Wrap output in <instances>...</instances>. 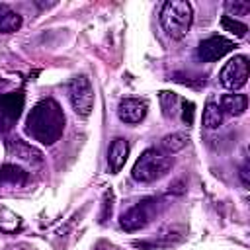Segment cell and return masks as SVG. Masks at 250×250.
Listing matches in <instances>:
<instances>
[{"label": "cell", "mask_w": 250, "mask_h": 250, "mask_svg": "<svg viewBox=\"0 0 250 250\" xmlns=\"http://www.w3.org/2000/svg\"><path fill=\"white\" fill-rule=\"evenodd\" d=\"M193 21V8L186 0H168L160 10V25L172 39H182Z\"/></svg>", "instance_id": "7a4b0ae2"}, {"label": "cell", "mask_w": 250, "mask_h": 250, "mask_svg": "<svg viewBox=\"0 0 250 250\" xmlns=\"http://www.w3.org/2000/svg\"><path fill=\"white\" fill-rule=\"evenodd\" d=\"M221 111L227 115H242L248 107V98L244 94H225L221 98Z\"/></svg>", "instance_id": "4fadbf2b"}, {"label": "cell", "mask_w": 250, "mask_h": 250, "mask_svg": "<svg viewBox=\"0 0 250 250\" xmlns=\"http://www.w3.org/2000/svg\"><path fill=\"white\" fill-rule=\"evenodd\" d=\"M8 148H10V152H12L14 156H18L21 162H27V164H31V166H39L41 160H43V156H41V152H39L37 148H33L31 145H27V143H23V141H20V139L10 141V143H8Z\"/></svg>", "instance_id": "8fae6325"}, {"label": "cell", "mask_w": 250, "mask_h": 250, "mask_svg": "<svg viewBox=\"0 0 250 250\" xmlns=\"http://www.w3.org/2000/svg\"><path fill=\"white\" fill-rule=\"evenodd\" d=\"M178 96L172 94V92H160V107H162V113L166 117H174L178 113Z\"/></svg>", "instance_id": "ac0fdd59"}, {"label": "cell", "mask_w": 250, "mask_h": 250, "mask_svg": "<svg viewBox=\"0 0 250 250\" xmlns=\"http://www.w3.org/2000/svg\"><path fill=\"white\" fill-rule=\"evenodd\" d=\"M182 238H184V232H176V229H170V230H162L156 238L135 240L133 246L143 248V250H158V248H164V246H172V244L180 242Z\"/></svg>", "instance_id": "30bf717a"}, {"label": "cell", "mask_w": 250, "mask_h": 250, "mask_svg": "<svg viewBox=\"0 0 250 250\" xmlns=\"http://www.w3.org/2000/svg\"><path fill=\"white\" fill-rule=\"evenodd\" d=\"M221 25H223L227 31L234 33L236 37H244L246 31H248L246 23H242V21H238V20H234V18H229V16H223V18H221Z\"/></svg>", "instance_id": "d6986e66"}, {"label": "cell", "mask_w": 250, "mask_h": 250, "mask_svg": "<svg viewBox=\"0 0 250 250\" xmlns=\"http://www.w3.org/2000/svg\"><path fill=\"white\" fill-rule=\"evenodd\" d=\"M64 131V113L61 105L53 100H41L27 115L25 121V133L39 141L41 145H53L62 137Z\"/></svg>", "instance_id": "6da1fadb"}, {"label": "cell", "mask_w": 250, "mask_h": 250, "mask_svg": "<svg viewBox=\"0 0 250 250\" xmlns=\"http://www.w3.org/2000/svg\"><path fill=\"white\" fill-rule=\"evenodd\" d=\"M234 49V41H230L229 37L223 35H211L207 39H203L197 45V59L203 62H213L223 59L227 53H230Z\"/></svg>", "instance_id": "52a82bcc"}, {"label": "cell", "mask_w": 250, "mask_h": 250, "mask_svg": "<svg viewBox=\"0 0 250 250\" xmlns=\"http://www.w3.org/2000/svg\"><path fill=\"white\" fill-rule=\"evenodd\" d=\"M240 178H242V186H246L248 188V164H244L242 168H240Z\"/></svg>", "instance_id": "7402d4cb"}, {"label": "cell", "mask_w": 250, "mask_h": 250, "mask_svg": "<svg viewBox=\"0 0 250 250\" xmlns=\"http://www.w3.org/2000/svg\"><path fill=\"white\" fill-rule=\"evenodd\" d=\"M182 119H184V123H188V125H191V121H193V104L191 102H182Z\"/></svg>", "instance_id": "44dd1931"}, {"label": "cell", "mask_w": 250, "mask_h": 250, "mask_svg": "<svg viewBox=\"0 0 250 250\" xmlns=\"http://www.w3.org/2000/svg\"><path fill=\"white\" fill-rule=\"evenodd\" d=\"M164 209V201L160 197H143L135 205H131L127 211H123L119 225L127 232H135L150 225Z\"/></svg>", "instance_id": "277c9868"}, {"label": "cell", "mask_w": 250, "mask_h": 250, "mask_svg": "<svg viewBox=\"0 0 250 250\" xmlns=\"http://www.w3.org/2000/svg\"><path fill=\"white\" fill-rule=\"evenodd\" d=\"M68 98L72 109L80 117H88L94 107V86L86 74H78L68 82Z\"/></svg>", "instance_id": "5b68a950"}, {"label": "cell", "mask_w": 250, "mask_h": 250, "mask_svg": "<svg viewBox=\"0 0 250 250\" xmlns=\"http://www.w3.org/2000/svg\"><path fill=\"white\" fill-rule=\"evenodd\" d=\"M225 10H227V16L229 18H234V16H246L250 12V2H242V0H229L225 2Z\"/></svg>", "instance_id": "ffe728a7"}, {"label": "cell", "mask_w": 250, "mask_h": 250, "mask_svg": "<svg viewBox=\"0 0 250 250\" xmlns=\"http://www.w3.org/2000/svg\"><path fill=\"white\" fill-rule=\"evenodd\" d=\"M21 27V16L10 6L0 4V33H14Z\"/></svg>", "instance_id": "5bb4252c"}, {"label": "cell", "mask_w": 250, "mask_h": 250, "mask_svg": "<svg viewBox=\"0 0 250 250\" xmlns=\"http://www.w3.org/2000/svg\"><path fill=\"white\" fill-rule=\"evenodd\" d=\"M188 141H189V137H188L186 133H182V131L170 133V135H166V137L160 141V150L166 152V154H174V152L182 150V148L188 145Z\"/></svg>", "instance_id": "2e32d148"}, {"label": "cell", "mask_w": 250, "mask_h": 250, "mask_svg": "<svg viewBox=\"0 0 250 250\" xmlns=\"http://www.w3.org/2000/svg\"><path fill=\"white\" fill-rule=\"evenodd\" d=\"M221 123H223V111H221L219 104L207 102V105L203 109V125L207 129H219Z\"/></svg>", "instance_id": "e0dca14e"}, {"label": "cell", "mask_w": 250, "mask_h": 250, "mask_svg": "<svg viewBox=\"0 0 250 250\" xmlns=\"http://www.w3.org/2000/svg\"><path fill=\"white\" fill-rule=\"evenodd\" d=\"M129 156V143L121 137L113 139L109 148H107V166H109V172L111 174H117L121 172V168L125 166V160Z\"/></svg>", "instance_id": "9c48e42d"}, {"label": "cell", "mask_w": 250, "mask_h": 250, "mask_svg": "<svg viewBox=\"0 0 250 250\" xmlns=\"http://www.w3.org/2000/svg\"><path fill=\"white\" fill-rule=\"evenodd\" d=\"M27 180V174L18 168L16 164H4L0 168V184H8V186H23Z\"/></svg>", "instance_id": "9a60e30c"}, {"label": "cell", "mask_w": 250, "mask_h": 250, "mask_svg": "<svg viewBox=\"0 0 250 250\" xmlns=\"http://www.w3.org/2000/svg\"><path fill=\"white\" fill-rule=\"evenodd\" d=\"M23 107V94L21 92H10L0 96V111L8 119H18Z\"/></svg>", "instance_id": "7c38bea8"}, {"label": "cell", "mask_w": 250, "mask_h": 250, "mask_svg": "<svg viewBox=\"0 0 250 250\" xmlns=\"http://www.w3.org/2000/svg\"><path fill=\"white\" fill-rule=\"evenodd\" d=\"M146 111H148V104H146V100H141V98H125L119 102V107H117L119 119L129 125L141 123L145 119Z\"/></svg>", "instance_id": "ba28073f"}, {"label": "cell", "mask_w": 250, "mask_h": 250, "mask_svg": "<svg viewBox=\"0 0 250 250\" xmlns=\"http://www.w3.org/2000/svg\"><path fill=\"white\" fill-rule=\"evenodd\" d=\"M174 164V158L166 152H162L160 148H146L135 162L131 176L137 182H154L160 180L162 176H166L170 172Z\"/></svg>", "instance_id": "3957f363"}, {"label": "cell", "mask_w": 250, "mask_h": 250, "mask_svg": "<svg viewBox=\"0 0 250 250\" xmlns=\"http://www.w3.org/2000/svg\"><path fill=\"white\" fill-rule=\"evenodd\" d=\"M219 80L227 90H240L248 80V59L244 55L232 57L219 72Z\"/></svg>", "instance_id": "8992f818"}]
</instances>
